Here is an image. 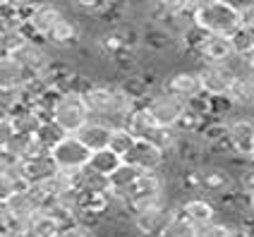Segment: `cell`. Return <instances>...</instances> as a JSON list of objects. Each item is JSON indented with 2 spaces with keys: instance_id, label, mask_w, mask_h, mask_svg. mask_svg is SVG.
<instances>
[{
  "instance_id": "12",
  "label": "cell",
  "mask_w": 254,
  "mask_h": 237,
  "mask_svg": "<svg viewBox=\"0 0 254 237\" xmlns=\"http://www.w3.org/2000/svg\"><path fill=\"white\" fill-rule=\"evenodd\" d=\"M163 91H168L170 96H178L185 103L190 98L201 96L204 94V86H201L199 70H180V72L168 74L166 82H163Z\"/></svg>"
},
{
  "instance_id": "30",
  "label": "cell",
  "mask_w": 254,
  "mask_h": 237,
  "mask_svg": "<svg viewBox=\"0 0 254 237\" xmlns=\"http://www.w3.org/2000/svg\"><path fill=\"white\" fill-rule=\"evenodd\" d=\"M132 144H134V137L129 134V129H127L125 125H115L113 132H111L108 149H111V151H115L120 158H125V154L132 149Z\"/></svg>"
},
{
  "instance_id": "13",
  "label": "cell",
  "mask_w": 254,
  "mask_h": 237,
  "mask_svg": "<svg viewBox=\"0 0 254 237\" xmlns=\"http://www.w3.org/2000/svg\"><path fill=\"white\" fill-rule=\"evenodd\" d=\"M197 56L201 58L204 65H226L233 58H238L235 51H233L230 39L221 36V34H209L197 48Z\"/></svg>"
},
{
  "instance_id": "18",
  "label": "cell",
  "mask_w": 254,
  "mask_h": 237,
  "mask_svg": "<svg viewBox=\"0 0 254 237\" xmlns=\"http://www.w3.org/2000/svg\"><path fill=\"white\" fill-rule=\"evenodd\" d=\"M199 175H201V192H206V194H213V196H221L230 192L233 189V175L228 173L226 168L221 166H209L204 168V170H199Z\"/></svg>"
},
{
  "instance_id": "6",
  "label": "cell",
  "mask_w": 254,
  "mask_h": 237,
  "mask_svg": "<svg viewBox=\"0 0 254 237\" xmlns=\"http://www.w3.org/2000/svg\"><path fill=\"white\" fill-rule=\"evenodd\" d=\"M51 156H53L60 173H74V170H79V168H84L89 163L91 151L74 134H67L51 149Z\"/></svg>"
},
{
  "instance_id": "26",
  "label": "cell",
  "mask_w": 254,
  "mask_h": 237,
  "mask_svg": "<svg viewBox=\"0 0 254 237\" xmlns=\"http://www.w3.org/2000/svg\"><path fill=\"white\" fill-rule=\"evenodd\" d=\"M141 175H144V170L137 166H132V163H127L123 161L120 166L115 168L113 173L108 175V182H111V189H118V192H125L129 184H134V182L139 180Z\"/></svg>"
},
{
  "instance_id": "34",
  "label": "cell",
  "mask_w": 254,
  "mask_h": 237,
  "mask_svg": "<svg viewBox=\"0 0 254 237\" xmlns=\"http://www.w3.org/2000/svg\"><path fill=\"white\" fill-rule=\"evenodd\" d=\"M22 106V89H0V120L10 118Z\"/></svg>"
},
{
  "instance_id": "15",
  "label": "cell",
  "mask_w": 254,
  "mask_h": 237,
  "mask_svg": "<svg viewBox=\"0 0 254 237\" xmlns=\"http://www.w3.org/2000/svg\"><path fill=\"white\" fill-rule=\"evenodd\" d=\"M56 161L51 154H41L34 156V158H27V161H19V175L27 184H36V182L51 180L53 175H58Z\"/></svg>"
},
{
  "instance_id": "27",
  "label": "cell",
  "mask_w": 254,
  "mask_h": 237,
  "mask_svg": "<svg viewBox=\"0 0 254 237\" xmlns=\"http://www.w3.org/2000/svg\"><path fill=\"white\" fill-rule=\"evenodd\" d=\"M120 163H123V158L106 146V149H99V151H91V156H89V163H86V166L91 168V170H96V173H101V175H106V178H108V175H111V173H113Z\"/></svg>"
},
{
  "instance_id": "47",
  "label": "cell",
  "mask_w": 254,
  "mask_h": 237,
  "mask_svg": "<svg viewBox=\"0 0 254 237\" xmlns=\"http://www.w3.org/2000/svg\"><path fill=\"white\" fill-rule=\"evenodd\" d=\"M7 237H14V235H7Z\"/></svg>"
},
{
  "instance_id": "23",
  "label": "cell",
  "mask_w": 254,
  "mask_h": 237,
  "mask_svg": "<svg viewBox=\"0 0 254 237\" xmlns=\"http://www.w3.org/2000/svg\"><path fill=\"white\" fill-rule=\"evenodd\" d=\"M10 122H12L17 134H36V129L41 127L43 118L34 111L31 106H24V103H22V106L10 115Z\"/></svg>"
},
{
  "instance_id": "7",
  "label": "cell",
  "mask_w": 254,
  "mask_h": 237,
  "mask_svg": "<svg viewBox=\"0 0 254 237\" xmlns=\"http://www.w3.org/2000/svg\"><path fill=\"white\" fill-rule=\"evenodd\" d=\"M43 43H46L43 39H27L12 53V58L24 67V72H27L29 77H39V74H43L53 65V58L46 51Z\"/></svg>"
},
{
  "instance_id": "2",
  "label": "cell",
  "mask_w": 254,
  "mask_h": 237,
  "mask_svg": "<svg viewBox=\"0 0 254 237\" xmlns=\"http://www.w3.org/2000/svg\"><path fill=\"white\" fill-rule=\"evenodd\" d=\"M192 22L197 27L206 29L209 34H221L230 36L235 29H240V5L230 2V0H213L209 7L199 10L192 14Z\"/></svg>"
},
{
  "instance_id": "8",
  "label": "cell",
  "mask_w": 254,
  "mask_h": 237,
  "mask_svg": "<svg viewBox=\"0 0 254 237\" xmlns=\"http://www.w3.org/2000/svg\"><path fill=\"white\" fill-rule=\"evenodd\" d=\"M175 211L168 209V204H156V206H144V209L132 211V228L141 237H161L168 218Z\"/></svg>"
},
{
  "instance_id": "36",
  "label": "cell",
  "mask_w": 254,
  "mask_h": 237,
  "mask_svg": "<svg viewBox=\"0 0 254 237\" xmlns=\"http://www.w3.org/2000/svg\"><path fill=\"white\" fill-rule=\"evenodd\" d=\"M161 14H185L187 12V0H154Z\"/></svg>"
},
{
  "instance_id": "41",
  "label": "cell",
  "mask_w": 254,
  "mask_h": 237,
  "mask_svg": "<svg viewBox=\"0 0 254 237\" xmlns=\"http://www.w3.org/2000/svg\"><path fill=\"white\" fill-rule=\"evenodd\" d=\"M213 0H187V14H194L199 10H204V7H209Z\"/></svg>"
},
{
  "instance_id": "40",
  "label": "cell",
  "mask_w": 254,
  "mask_h": 237,
  "mask_svg": "<svg viewBox=\"0 0 254 237\" xmlns=\"http://www.w3.org/2000/svg\"><path fill=\"white\" fill-rule=\"evenodd\" d=\"M240 189L247 194H254V168H247L240 178Z\"/></svg>"
},
{
  "instance_id": "22",
  "label": "cell",
  "mask_w": 254,
  "mask_h": 237,
  "mask_svg": "<svg viewBox=\"0 0 254 237\" xmlns=\"http://www.w3.org/2000/svg\"><path fill=\"white\" fill-rule=\"evenodd\" d=\"M60 221L48 211H36L27 221V237H56Z\"/></svg>"
},
{
  "instance_id": "33",
  "label": "cell",
  "mask_w": 254,
  "mask_h": 237,
  "mask_svg": "<svg viewBox=\"0 0 254 237\" xmlns=\"http://www.w3.org/2000/svg\"><path fill=\"white\" fill-rule=\"evenodd\" d=\"M230 43H233V51H235V56L238 58H245L250 51H254V31H250V29H235L230 36Z\"/></svg>"
},
{
  "instance_id": "5",
  "label": "cell",
  "mask_w": 254,
  "mask_h": 237,
  "mask_svg": "<svg viewBox=\"0 0 254 237\" xmlns=\"http://www.w3.org/2000/svg\"><path fill=\"white\" fill-rule=\"evenodd\" d=\"M144 106L149 108L151 118L156 120L158 127H166V129H175L180 118L185 115V101H180L178 96H170L168 91H156V94H149L144 98Z\"/></svg>"
},
{
  "instance_id": "20",
  "label": "cell",
  "mask_w": 254,
  "mask_h": 237,
  "mask_svg": "<svg viewBox=\"0 0 254 237\" xmlns=\"http://www.w3.org/2000/svg\"><path fill=\"white\" fill-rule=\"evenodd\" d=\"M43 41L48 43V46H56V48H70V46H74V43L79 41V29H77V24L72 19L63 17L56 27L46 34Z\"/></svg>"
},
{
  "instance_id": "43",
  "label": "cell",
  "mask_w": 254,
  "mask_h": 237,
  "mask_svg": "<svg viewBox=\"0 0 254 237\" xmlns=\"http://www.w3.org/2000/svg\"><path fill=\"white\" fill-rule=\"evenodd\" d=\"M14 0H0V7H5V5H12Z\"/></svg>"
},
{
  "instance_id": "19",
  "label": "cell",
  "mask_w": 254,
  "mask_h": 237,
  "mask_svg": "<svg viewBox=\"0 0 254 237\" xmlns=\"http://www.w3.org/2000/svg\"><path fill=\"white\" fill-rule=\"evenodd\" d=\"M29 74L12 56H0V89H22Z\"/></svg>"
},
{
  "instance_id": "38",
  "label": "cell",
  "mask_w": 254,
  "mask_h": 237,
  "mask_svg": "<svg viewBox=\"0 0 254 237\" xmlns=\"http://www.w3.org/2000/svg\"><path fill=\"white\" fill-rule=\"evenodd\" d=\"M240 24L245 29L254 31V0H250V2L240 5Z\"/></svg>"
},
{
  "instance_id": "46",
  "label": "cell",
  "mask_w": 254,
  "mask_h": 237,
  "mask_svg": "<svg viewBox=\"0 0 254 237\" xmlns=\"http://www.w3.org/2000/svg\"><path fill=\"white\" fill-rule=\"evenodd\" d=\"M252 163H254V154H252Z\"/></svg>"
},
{
  "instance_id": "45",
  "label": "cell",
  "mask_w": 254,
  "mask_h": 237,
  "mask_svg": "<svg viewBox=\"0 0 254 237\" xmlns=\"http://www.w3.org/2000/svg\"><path fill=\"white\" fill-rule=\"evenodd\" d=\"M0 237H7V235H5V233H0Z\"/></svg>"
},
{
  "instance_id": "17",
  "label": "cell",
  "mask_w": 254,
  "mask_h": 237,
  "mask_svg": "<svg viewBox=\"0 0 254 237\" xmlns=\"http://www.w3.org/2000/svg\"><path fill=\"white\" fill-rule=\"evenodd\" d=\"M178 211L183 213L187 221H192L194 225H204V223H211L213 218L218 216V209H216V204H213L211 199H206V196H192V199H187L183 201Z\"/></svg>"
},
{
  "instance_id": "35",
  "label": "cell",
  "mask_w": 254,
  "mask_h": 237,
  "mask_svg": "<svg viewBox=\"0 0 254 237\" xmlns=\"http://www.w3.org/2000/svg\"><path fill=\"white\" fill-rule=\"evenodd\" d=\"M56 237H96V230L82 221H70L58 230Z\"/></svg>"
},
{
  "instance_id": "1",
  "label": "cell",
  "mask_w": 254,
  "mask_h": 237,
  "mask_svg": "<svg viewBox=\"0 0 254 237\" xmlns=\"http://www.w3.org/2000/svg\"><path fill=\"white\" fill-rule=\"evenodd\" d=\"M82 98L89 118H99L113 127L123 125L125 115L137 106V101L123 86H113V84H89L82 91Z\"/></svg>"
},
{
  "instance_id": "32",
  "label": "cell",
  "mask_w": 254,
  "mask_h": 237,
  "mask_svg": "<svg viewBox=\"0 0 254 237\" xmlns=\"http://www.w3.org/2000/svg\"><path fill=\"white\" fill-rule=\"evenodd\" d=\"M235 228H238V223H226V221L213 218L211 223L197 225V237H233Z\"/></svg>"
},
{
  "instance_id": "21",
  "label": "cell",
  "mask_w": 254,
  "mask_h": 237,
  "mask_svg": "<svg viewBox=\"0 0 254 237\" xmlns=\"http://www.w3.org/2000/svg\"><path fill=\"white\" fill-rule=\"evenodd\" d=\"M5 149H7V151H10L17 161H27V158H34V156L51 154L48 149H43L41 141L36 139L34 134H14Z\"/></svg>"
},
{
  "instance_id": "9",
  "label": "cell",
  "mask_w": 254,
  "mask_h": 237,
  "mask_svg": "<svg viewBox=\"0 0 254 237\" xmlns=\"http://www.w3.org/2000/svg\"><path fill=\"white\" fill-rule=\"evenodd\" d=\"M201 86L206 96H228L233 84L238 79V70L226 62V65H201L199 67Z\"/></svg>"
},
{
  "instance_id": "25",
  "label": "cell",
  "mask_w": 254,
  "mask_h": 237,
  "mask_svg": "<svg viewBox=\"0 0 254 237\" xmlns=\"http://www.w3.org/2000/svg\"><path fill=\"white\" fill-rule=\"evenodd\" d=\"M230 101L235 106H242V108H252L254 106V74L252 72H242L238 74V79L230 89Z\"/></svg>"
},
{
  "instance_id": "42",
  "label": "cell",
  "mask_w": 254,
  "mask_h": 237,
  "mask_svg": "<svg viewBox=\"0 0 254 237\" xmlns=\"http://www.w3.org/2000/svg\"><path fill=\"white\" fill-rule=\"evenodd\" d=\"M242 65H245V72H252L254 74V51H250L247 56L242 58Z\"/></svg>"
},
{
  "instance_id": "39",
  "label": "cell",
  "mask_w": 254,
  "mask_h": 237,
  "mask_svg": "<svg viewBox=\"0 0 254 237\" xmlns=\"http://www.w3.org/2000/svg\"><path fill=\"white\" fill-rule=\"evenodd\" d=\"M14 134V127H12V122H10V118H2L0 120V149H5L7 144H10V139H12Z\"/></svg>"
},
{
  "instance_id": "37",
  "label": "cell",
  "mask_w": 254,
  "mask_h": 237,
  "mask_svg": "<svg viewBox=\"0 0 254 237\" xmlns=\"http://www.w3.org/2000/svg\"><path fill=\"white\" fill-rule=\"evenodd\" d=\"M14 228V216L12 211L7 209V204L5 201H0V233H5V235H10Z\"/></svg>"
},
{
  "instance_id": "14",
  "label": "cell",
  "mask_w": 254,
  "mask_h": 237,
  "mask_svg": "<svg viewBox=\"0 0 254 237\" xmlns=\"http://www.w3.org/2000/svg\"><path fill=\"white\" fill-rule=\"evenodd\" d=\"M228 141L233 146L235 156H242L247 161H252L254 154V122L252 120H230L228 122Z\"/></svg>"
},
{
  "instance_id": "24",
  "label": "cell",
  "mask_w": 254,
  "mask_h": 237,
  "mask_svg": "<svg viewBox=\"0 0 254 237\" xmlns=\"http://www.w3.org/2000/svg\"><path fill=\"white\" fill-rule=\"evenodd\" d=\"M5 204H7V209L12 211L14 221H29L36 211H41L39 209V204L34 201V196L29 194L27 187H24V189H17Z\"/></svg>"
},
{
  "instance_id": "3",
  "label": "cell",
  "mask_w": 254,
  "mask_h": 237,
  "mask_svg": "<svg viewBox=\"0 0 254 237\" xmlns=\"http://www.w3.org/2000/svg\"><path fill=\"white\" fill-rule=\"evenodd\" d=\"M125 201L129 213L144 206H156V204H166V180L161 175V170L156 173H144L134 184H129L125 192Z\"/></svg>"
},
{
  "instance_id": "10",
  "label": "cell",
  "mask_w": 254,
  "mask_h": 237,
  "mask_svg": "<svg viewBox=\"0 0 254 237\" xmlns=\"http://www.w3.org/2000/svg\"><path fill=\"white\" fill-rule=\"evenodd\" d=\"M166 156H168V154H166L158 144H154V141L134 139L132 149L125 154V158H123V161H127V163H132V166L141 168L144 173H156V170H161V168H163V163H166Z\"/></svg>"
},
{
  "instance_id": "44",
  "label": "cell",
  "mask_w": 254,
  "mask_h": 237,
  "mask_svg": "<svg viewBox=\"0 0 254 237\" xmlns=\"http://www.w3.org/2000/svg\"><path fill=\"white\" fill-rule=\"evenodd\" d=\"M250 211L254 213V194H250Z\"/></svg>"
},
{
  "instance_id": "11",
  "label": "cell",
  "mask_w": 254,
  "mask_h": 237,
  "mask_svg": "<svg viewBox=\"0 0 254 237\" xmlns=\"http://www.w3.org/2000/svg\"><path fill=\"white\" fill-rule=\"evenodd\" d=\"M63 17H65V14H63V10L58 7L56 2L43 0V2L34 5V7L27 12V29H29V34H31V36H36V39H46V34L56 27Z\"/></svg>"
},
{
  "instance_id": "31",
  "label": "cell",
  "mask_w": 254,
  "mask_h": 237,
  "mask_svg": "<svg viewBox=\"0 0 254 237\" xmlns=\"http://www.w3.org/2000/svg\"><path fill=\"white\" fill-rule=\"evenodd\" d=\"M24 187H27V182L19 175V166H17V170L0 173V201H7L17 189H24Z\"/></svg>"
},
{
  "instance_id": "16",
  "label": "cell",
  "mask_w": 254,
  "mask_h": 237,
  "mask_svg": "<svg viewBox=\"0 0 254 237\" xmlns=\"http://www.w3.org/2000/svg\"><path fill=\"white\" fill-rule=\"evenodd\" d=\"M111 132H113V125L103 122L99 118H89L84 125L74 132V137L82 141L89 151H99V149H106V146H108Z\"/></svg>"
},
{
  "instance_id": "29",
  "label": "cell",
  "mask_w": 254,
  "mask_h": 237,
  "mask_svg": "<svg viewBox=\"0 0 254 237\" xmlns=\"http://www.w3.org/2000/svg\"><path fill=\"white\" fill-rule=\"evenodd\" d=\"M34 137L41 141L43 149H48V151H51V149H53V146H56L63 137H67V132L58 125L53 118H48V120H43V122H41V127L36 129V134H34Z\"/></svg>"
},
{
  "instance_id": "28",
  "label": "cell",
  "mask_w": 254,
  "mask_h": 237,
  "mask_svg": "<svg viewBox=\"0 0 254 237\" xmlns=\"http://www.w3.org/2000/svg\"><path fill=\"white\" fill-rule=\"evenodd\" d=\"M161 237H197V225L192 221H187L180 211H175L168 218Z\"/></svg>"
},
{
  "instance_id": "4",
  "label": "cell",
  "mask_w": 254,
  "mask_h": 237,
  "mask_svg": "<svg viewBox=\"0 0 254 237\" xmlns=\"http://www.w3.org/2000/svg\"><path fill=\"white\" fill-rule=\"evenodd\" d=\"M51 118H53L67 134H74V132L89 120V111H86L82 94H79V91H72V89L60 91Z\"/></svg>"
}]
</instances>
